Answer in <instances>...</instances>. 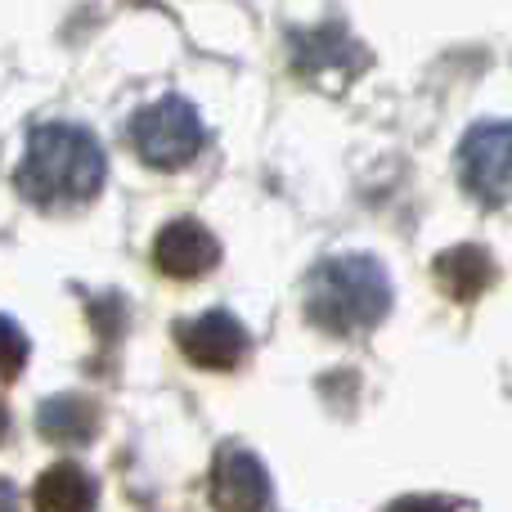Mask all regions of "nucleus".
Segmentation results:
<instances>
[{"label": "nucleus", "mask_w": 512, "mask_h": 512, "mask_svg": "<svg viewBox=\"0 0 512 512\" xmlns=\"http://www.w3.org/2000/svg\"><path fill=\"white\" fill-rule=\"evenodd\" d=\"M36 427L50 445L59 450H77L99 432V409L86 396H50L36 409Z\"/></svg>", "instance_id": "obj_10"}, {"label": "nucleus", "mask_w": 512, "mask_h": 512, "mask_svg": "<svg viewBox=\"0 0 512 512\" xmlns=\"http://www.w3.org/2000/svg\"><path fill=\"white\" fill-rule=\"evenodd\" d=\"M436 283H441V292L454 301H477L481 292L495 283V261H490V252L477 248V243L445 248L436 256Z\"/></svg>", "instance_id": "obj_8"}, {"label": "nucleus", "mask_w": 512, "mask_h": 512, "mask_svg": "<svg viewBox=\"0 0 512 512\" xmlns=\"http://www.w3.org/2000/svg\"><path fill=\"white\" fill-rule=\"evenodd\" d=\"M131 149L140 153L144 167L176 171L185 162H194L198 149H203V117L180 95L153 99L149 108H140L131 117Z\"/></svg>", "instance_id": "obj_3"}, {"label": "nucleus", "mask_w": 512, "mask_h": 512, "mask_svg": "<svg viewBox=\"0 0 512 512\" xmlns=\"http://www.w3.org/2000/svg\"><path fill=\"white\" fill-rule=\"evenodd\" d=\"M212 504L221 512H261L270 504V477L243 445H225L212 463Z\"/></svg>", "instance_id": "obj_6"}, {"label": "nucleus", "mask_w": 512, "mask_h": 512, "mask_svg": "<svg viewBox=\"0 0 512 512\" xmlns=\"http://www.w3.org/2000/svg\"><path fill=\"white\" fill-rule=\"evenodd\" d=\"M5 436H9V409L0 405V441H5Z\"/></svg>", "instance_id": "obj_15"}, {"label": "nucleus", "mask_w": 512, "mask_h": 512, "mask_svg": "<svg viewBox=\"0 0 512 512\" xmlns=\"http://www.w3.org/2000/svg\"><path fill=\"white\" fill-rule=\"evenodd\" d=\"M391 310V279L373 256H328L306 279V315L333 337H355Z\"/></svg>", "instance_id": "obj_2"}, {"label": "nucleus", "mask_w": 512, "mask_h": 512, "mask_svg": "<svg viewBox=\"0 0 512 512\" xmlns=\"http://www.w3.org/2000/svg\"><path fill=\"white\" fill-rule=\"evenodd\" d=\"M27 364V333L0 315V382H14Z\"/></svg>", "instance_id": "obj_12"}, {"label": "nucleus", "mask_w": 512, "mask_h": 512, "mask_svg": "<svg viewBox=\"0 0 512 512\" xmlns=\"http://www.w3.org/2000/svg\"><path fill=\"white\" fill-rule=\"evenodd\" d=\"M153 261H158V270L167 279H198V274H207L221 261V243L212 239V230L203 221L185 216V221L162 225L158 243H153Z\"/></svg>", "instance_id": "obj_7"}, {"label": "nucleus", "mask_w": 512, "mask_h": 512, "mask_svg": "<svg viewBox=\"0 0 512 512\" xmlns=\"http://www.w3.org/2000/svg\"><path fill=\"white\" fill-rule=\"evenodd\" d=\"M0 512H18V490L9 481H0Z\"/></svg>", "instance_id": "obj_14"}, {"label": "nucleus", "mask_w": 512, "mask_h": 512, "mask_svg": "<svg viewBox=\"0 0 512 512\" xmlns=\"http://www.w3.org/2000/svg\"><path fill=\"white\" fill-rule=\"evenodd\" d=\"M32 508L36 512H95V477L72 459L54 463L32 486Z\"/></svg>", "instance_id": "obj_9"}, {"label": "nucleus", "mask_w": 512, "mask_h": 512, "mask_svg": "<svg viewBox=\"0 0 512 512\" xmlns=\"http://www.w3.org/2000/svg\"><path fill=\"white\" fill-rule=\"evenodd\" d=\"M346 59L364 63V54L346 41L342 27H319V32H310V36L297 41V68L301 72H319V68H342L346 72Z\"/></svg>", "instance_id": "obj_11"}, {"label": "nucleus", "mask_w": 512, "mask_h": 512, "mask_svg": "<svg viewBox=\"0 0 512 512\" xmlns=\"http://www.w3.org/2000/svg\"><path fill=\"white\" fill-rule=\"evenodd\" d=\"M18 189L27 203L81 207L104 189V149L90 131L68 122H45L27 135V153L18 162Z\"/></svg>", "instance_id": "obj_1"}, {"label": "nucleus", "mask_w": 512, "mask_h": 512, "mask_svg": "<svg viewBox=\"0 0 512 512\" xmlns=\"http://www.w3.org/2000/svg\"><path fill=\"white\" fill-rule=\"evenodd\" d=\"M180 351L189 355V364L212 373L239 369V360L248 355V328L230 315V310H207V315L180 324Z\"/></svg>", "instance_id": "obj_5"}, {"label": "nucleus", "mask_w": 512, "mask_h": 512, "mask_svg": "<svg viewBox=\"0 0 512 512\" xmlns=\"http://www.w3.org/2000/svg\"><path fill=\"white\" fill-rule=\"evenodd\" d=\"M387 512H450V504H441V499H427V495H409V499H396Z\"/></svg>", "instance_id": "obj_13"}, {"label": "nucleus", "mask_w": 512, "mask_h": 512, "mask_svg": "<svg viewBox=\"0 0 512 512\" xmlns=\"http://www.w3.org/2000/svg\"><path fill=\"white\" fill-rule=\"evenodd\" d=\"M459 180L481 203H512V122L472 126L459 149Z\"/></svg>", "instance_id": "obj_4"}]
</instances>
